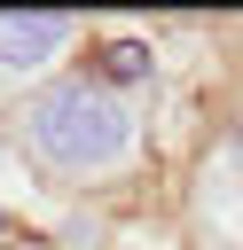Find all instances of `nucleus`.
I'll return each mask as SVG.
<instances>
[{
    "label": "nucleus",
    "mask_w": 243,
    "mask_h": 250,
    "mask_svg": "<svg viewBox=\"0 0 243 250\" xmlns=\"http://www.w3.org/2000/svg\"><path fill=\"white\" fill-rule=\"evenodd\" d=\"M24 133H31V148H39L47 164H63V172H102V164H118V156L133 148V117H125L94 78H63V86L31 94V102H24Z\"/></svg>",
    "instance_id": "obj_1"
},
{
    "label": "nucleus",
    "mask_w": 243,
    "mask_h": 250,
    "mask_svg": "<svg viewBox=\"0 0 243 250\" xmlns=\"http://www.w3.org/2000/svg\"><path fill=\"white\" fill-rule=\"evenodd\" d=\"M71 16H0V62L8 70H39L47 55H63Z\"/></svg>",
    "instance_id": "obj_2"
},
{
    "label": "nucleus",
    "mask_w": 243,
    "mask_h": 250,
    "mask_svg": "<svg viewBox=\"0 0 243 250\" xmlns=\"http://www.w3.org/2000/svg\"><path fill=\"white\" fill-rule=\"evenodd\" d=\"M86 78H94V86H133V78H149V47H141V39H110V47H94Z\"/></svg>",
    "instance_id": "obj_3"
},
{
    "label": "nucleus",
    "mask_w": 243,
    "mask_h": 250,
    "mask_svg": "<svg viewBox=\"0 0 243 250\" xmlns=\"http://www.w3.org/2000/svg\"><path fill=\"white\" fill-rule=\"evenodd\" d=\"M235 148H243V117H235Z\"/></svg>",
    "instance_id": "obj_4"
},
{
    "label": "nucleus",
    "mask_w": 243,
    "mask_h": 250,
    "mask_svg": "<svg viewBox=\"0 0 243 250\" xmlns=\"http://www.w3.org/2000/svg\"><path fill=\"white\" fill-rule=\"evenodd\" d=\"M0 250H24V242H0Z\"/></svg>",
    "instance_id": "obj_5"
},
{
    "label": "nucleus",
    "mask_w": 243,
    "mask_h": 250,
    "mask_svg": "<svg viewBox=\"0 0 243 250\" xmlns=\"http://www.w3.org/2000/svg\"><path fill=\"white\" fill-rule=\"evenodd\" d=\"M0 234H8V219H0Z\"/></svg>",
    "instance_id": "obj_6"
}]
</instances>
